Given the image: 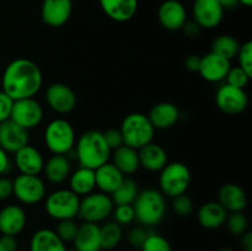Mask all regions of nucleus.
<instances>
[{
	"label": "nucleus",
	"instance_id": "obj_1",
	"mask_svg": "<svg viewBox=\"0 0 252 251\" xmlns=\"http://www.w3.org/2000/svg\"><path fill=\"white\" fill-rule=\"evenodd\" d=\"M43 75L39 66L27 58L10 62L1 76V88L14 101L34 97L41 90Z\"/></svg>",
	"mask_w": 252,
	"mask_h": 251
},
{
	"label": "nucleus",
	"instance_id": "obj_2",
	"mask_svg": "<svg viewBox=\"0 0 252 251\" xmlns=\"http://www.w3.org/2000/svg\"><path fill=\"white\" fill-rule=\"evenodd\" d=\"M75 157L79 166L97 169L111 159V149L103 139L102 132L86 130L76 139Z\"/></svg>",
	"mask_w": 252,
	"mask_h": 251
},
{
	"label": "nucleus",
	"instance_id": "obj_3",
	"mask_svg": "<svg viewBox=\"0 0 252 251\" xmlns=\"http://www.w3.org/2000/svg\"><path fill=\"white\" fill-rule=\"evenodd\" d=\"M132 206L135 219L143 226L158 225L166 213V199L160 189L145 188L138 192Z\"/></svg>",
	"mask_w": 252,
	"mask_h": 251
},
{
	"label": "nucleus",
	"instance_id": "obj_4",
	"mask_svg": "<svg viewBox=\"0 0 252 251\" xmlns=\"http://www.w3.org/2000/svg\"><path fill=\"white\" fill-rule=\"evenodd\" d=\"M120 130L122 133L123 144L137 150L152 143L155 135V128L148 115L140 112L126 116L121 123Z\"/></svg>",
	"mask_w": 252,
	"mask_h": 251
},
{
	"label": "nucleus",
	"instance_id": "obj_5",
	"mask_svg": "<svg viewBox=\"0 0 252 251\" xmlns=\"http://www.w3.org/2000/svg\"><path fill=\"white\" fill-rule=\"evenodd\" d=\"M75 142V129L65 118H54L46 126L44 143L52 154L66 155L74 149Z\"/></svg>",
	"mask_w": 252,
	"mask_h": 251
},
{
	"label": "nucleus",
	"instance_id": "obj_6",
	"mask_svg": "<svg viewBox=\"0 0 252 251\" xmlns=\"http://www.w3.org/2000/svg\"><path fill=\"white\" fill-rule=\"evenodd\" d=\"M159 187L164 196L174 198L179 194L186 193L191 184V171L184 162H167L160 170Z\"/></svg>",
	"mask_w": 252,
	"mask_h": 251
},
{
	"label": "nucleus",
	"instance_id": "obj_7",
	"mask_svg": "<svg viewBox=\"0 0 252 251\" xmlns=\"http://www.w3.org/2000/svg\"><path fill=\"white\" fill-rule=\"evenodd\" d=\"M80 197L69 188L56 189L46 197L44 209L56 220L75 219L79 213Z\"/></svg>",
	"mask_w": 252,
	"mask_h": 251
},
{
	"label": "nucleus",
	"instance_id": "obj_8",
	"mask_svg": "<svg viewBox=\"0 0 252 251\" xmlns=\"http://www.w3.org/2000/svg\"><path fill=\"white\" fill-rule=\"evenodd\" d=\"M115 204L110 194L103 192H91L80 198L78 217L86 223L98 224L112 214Z\"/></svg>",
	"mask_w": 252,
	"mask_h": 251
},
{
	"label": "nucleus",
	"instance_id": "obj_9",
	"mask_svg": "<svg viewBox=\"0 0 252 251\" xmlns=\"http://www.w3.org/2000/svg\"><path fill=\"white\" fill-rule=\"evenodd\" d=\"M12 194L24 204H37L46 198L47 187L38 175L20 174L12 180Z\"/></svg>",
	"mask_w": 252,
	"mask_h": 251
},
{
	"label": "nucleus",
	"instance_id": "obj_10",
	"mask_svg": "<svg viewBox=\"0 0 252 251\" xmlns=\"http://www.w3.org/2000/svg\"><path fill=\"white\" fill-rule=\"evenodd\" d=\"M10 120L30 130L39 126L43 120V107L34 97L16 100L12 105Z\"/></svg>",
	"mask_w": 252,
	"mask_h": 251
},
{
	"label": "nucleus",
	"instance_id": "obj_11",
	"mask_svg": "<svg viewBox=\"0 0 252 251\" xmlns=\"http://www.w3.org/2000/svg\"><path fill=\"white\" fill-rule=\"evenodd\" d=\"M216 103L219 110L226 115H239L248 107L249 97L245 89L235 88L225 83L217 90Z\"/></svg>",
	"mask_w": 252,
	"mask_h": 251
},
{
	"label": "nucleus",
	"instance_id": "obj_12",
	"mask_svg": "<svg viewBox=\"0 0 252 251\" xmlns=\"http://www.w3.org/2000/svg\"><path fill=\"white\" fill-rule=\"evenodd\" d=\"M193 21L201 29L212 30L220 25L224 17V9L218 0H194L192 5Z\"/></svg>",
	"mask_w": 252,
	"mask_h": 251
},
{
	"label": "nucleus",
	"instance_id": "obj_13",
	"mask_svg": "<svg viewBox=\"0 0 252 251\" xmlns=\"http://www.w3.org/2000/svg\"><path fill=\"white\" fill-rule=\"evenodd\" d=\"M46 102L56 113L66 115L75 108L76 95L66 84L53 83L46 90Z\"/></svg>",
	"mask_w": 252,
	"mask_h": 251
},
{
	"label": "nucleus",
	"instance_id": "obj_14",
	"mask_svg": "<svg viewBox=\"0 0 252 251\" xmlns=\"http://www.w3.org/2000/svg\"><path fill=\"white\" fill-rule=\"evenodd\" d=\"M73 12V0H43L41 19L51 27H61L69 21Z\"/></svg>",
	"mask_w": 252,
	"mask_h": 251
},
{
	"label": "nucleus",
	"instance_id": "obj_15",
	"mask_svg": "<svg viewBox=\"0 0 252 251\" xmlns=\"http://www.w3.org/2000/svg\"><path fill=\"white\" fill-rule=\"evenodd\" d=\"M158 20L165 30L179 31L187 21V10L179 0H165L158 10Z\"/></svg>",
	"mask_w": 252,
	"mask_h": 251
},
{
	"label": "nucleus",
	"instance_id": "obj_16",
	"mask_svg": "<svg viewBox=\"0 0 252 251\" xmlns=\"http://www.w3.org/2000/svg\"><path fill=\"white\" fill-rule=\"evenodd\" d=\"M29 130L20 127L11 120L0 123V148L6 153H16L29 144Z\"/></svg>",
	"mask_w": 252,
	"mask_h": 251
},
{
	"label": "nucleus",
	"instance_id": "obj_17",
	"mask_svg": "<svg viewBox=\"0 0 252 251\" xmlns=\"http://www.w3.org/2000/svg\"><path fill=\"white\" fill-rule=\"evenodd\" d=\"M26 212L21 206L7 204L0 209V233L2 235H19L26 226Z\"/></svg>",
	"mask_w": 252,
	"mask_h": 251
},
{
	"label": "nucleus",
	"instance_id": "obj_18",
	"mask_svg": "<svg viewBox=\"0 0 252 251\" xmlns=\"http://www.w3.org/2000/svg\"><path fill=\"white\" fill-rule=\"evenodd\" d=\"M230 68V61L213 52H209L206 56L202 57L201 68L198 73L208 83H220L225 80L226 74Z\"/></svg>",
	"mask_w": 252,
	"mask_h": 251
},
{
	"label": "nucleus",
	"instance_id": "obj_19",
	"mask_svg": "<svg viewBox=\"0 0 252 251\" xmlns=\"http://www.w3.org/2000/svg\"><path fill=\"white\" fill-rule=\"evenodd\" d=\"M15 165L20 174L39 175L43 171L44 159L42 153L33 145H25L15 153Z\"/></svg>",
	"mask_w": 252,
	"mask_h": 251
},
{
	"label": "nucleus",
	"instance_id": "obj_20",
	"mask_svg": "<svg viewBox=\"0 0 252 251\" xmlns=\"http://www.w3.org/2000/svg\"><path fill=\"white\" fill-rule=\"evenodd\" d=\"M101 9L107 17L116 22H127L135 16L138 0H98Z\"/></svg>",
	"mask_w": 252,
	"mask_h": 251
},
{
	"label": "nucleus",
	"instance_id": "obj_21",
	"mask_svg": "<svg viewBox=\"0 0 252 251\" xmlns=\"http://www.w3.org/2000/svg\"><path fill=\"white\" fill-rule=\"evenodd\" d=\"M148 118L155 129H169L180 118V110L172 102H159L150 110Z\"/></svg>",
	"mask_w": 252,
	"mask_h": 251
},
{
	"label": "nucleus",
	"instance_id": "obj_22",
	"mask_svg": "<svg viewBox=\"0 0 252 251\" xmlns=\"http://www.w3.org/2000/svg\"><path fill=\"white\" fill-rule=\"evenodd\" d=\"M218 202L228 213L244 212L248 206V197L243 187L236 184H225L219 188Z\"/></svg>",
	"mask_w": 252,
	"mask_h": 251
},
{
	"label": "nucleus",
	"instance_id": "obj_23",
	"mask_svg": "<svg viewBox=\"0 0 252 251\" xmlns=\"http://www.w3.org/2000/svg\"><path fill=\"white\" fill-rule=\"evenodd\" d=\"M138 155L140 166L152 172H159L169 162L166 150L154 142L138 149Z\"/></svg>",
	"mask_w": 252,
	"mask_h": 251
},
{
	"label": "nucleus",
	"instance_id": "obj_24",
	"mask_svg": "<svg viewBox=\"0 0 252 251\" xmlns=\"http://www.w3.org/2000/svg\"><path fill=\"white\" fill-rule=\"evenodd\" d=\"M47 181L53 185L63 184L71 174V162L68 155L53 154L44 162L43 171Z\"/></svg>",
	"mask_w": 252,
	"mask_h": 251
},
{
	"label": "nucleus",
	"instance_id": "obj_25",
	"mask_svg": "<svg viewBox=\"0 0 252 251\" xmlns=\"http://www.w3.org/2000/svg\"><path fill=\"white\" fill-rule=\"evenodd\" d=\"M125 175L112 164L107 161L103 165L95 169V181L96 187L106 194H112L122 184Z\"/></svg>",
	"mask_w": 252,
	"mask_h": 251
},
{
	"label": "nucleus",
	"instance_id": "obj_26",
	"mask_svg": "<svg viewBox=\"0 0 252 251\" xmlns=\"http://www.w3.org/2000/svg\"><path fill=\"white\" fill-rule=\"evenodd\" d=\"M228 212L218 201L202 204L197 212V220L206 229H218L225 223Z\"/></svg>",
	"mask_w": 252,
	"mask_h": 251
},
{
	"label": "nucleus",
	"instance_id": "obj_27",
	"mask_svg": "<svg viewBox=\"0 0 252 251\" xmlns=\"http://www.w3.org/2000/svg\"><path fill=\"white\" fill-rule=\"evenodd\" d=\"M73 244L74 249L78 251H100V225L84 221L79 225Z\"/></svg>",
	"mask_w": 252,
	"mask_h": 251
},
{
	"label": "nucleus",
	"instance_id": "obj_28",
	"mask_svg": "<svg viewBox=\"0 0 252 251\" xmlns=\"http://www.w3.org/2000/svg\"><path fill=\"white\" fill-rule=\"evenodd\" d=\"M112 164L122 172L125 176H129L138 171L140 167L138 150L123 144L111 153Z\"/></svg>",
	"mask_w": 252,
	"mask_h": 251
},
{
	"label": "nucleus",
	"instance_id": "obj_29",
	"mask_svg": "<svg viewBox=\"0 0 252 251\" xmlns=\"http://www.w3.org/2000/svg\"><path fill=\"white\" fill-rule=\"evenodd\" d=\"M69 189L79 197H84L91 193L96 188L95 170L89 167L79 166L78 169L71 171L69 176Z\"/></svg>",
	"mask_w": 252,
	"mask_h": 251
},
{
	"label": "nucleus",
	"instance_id": "obj_30",
	"mask_svg": "<svg viewBox=\"0 0 252 251\" xmlns=\"http://www.w3.org/2000/svg\"><path fill=\"white\" fill-rule=\"evenodd\" d=\"M30 251H66V248L65 243L57 235L56 230L43 228L32 235Z\"/></svg>",
	"mask_w": 252,
	"mask_h": 251
},
{
	"label": "nucleus",
	"instance_id": "obj_31",
	"mask_svg": "<svg viewBox=\"0 0 252 251\" xmlns=\"http://www.w3.org/2000/svg\"><path fill=\"white\" fill-rule=\"evenodd\" d=\"M239 48H240V43L235 37L230 34H220L212 42L211 52L231 62V59L236 58Z\"/></svg>",
	"mask_w": 252,
	"mask_h": 251
},
{
	"label": "nucleus",
	"instance_id": "obj_32",
	"mask_svg": "<svg viewBox=\"0 0 252 251\" xmlns=\"http://www.w3.org/2000/svg\"><path fill=\"white\" fill-rule=\"evenodd\" d=\"M137 182L130 177H125L122 184L118 186V188L111 194V198L115 206L120 204H133L135 197L138 194Z\"/></svg>",
	"mask_w": 252,
	"mask_h": 251
},
{
	"label": "nucleus",
	"instance_id": "obj_33",
	"mask_svg": "<svg viewBox=\"0 0 252 251\" xmlns=\"http://www.w3.org/2000/svg\"><path fill=\"white\" fill-rule=\"evenodd\" d=\"M122 228L116 221H108L100 226L101 250L115 249L122 240Z\"/></svg>",
	"mask_w": 252,
	"mask_h": 251
},
{
	"label": "nucleus",
	"instance_id": "obj_34",
	"mask_svg": "<svg viewBox=\"0 0 252 251\" xmlns=\"http://www.w3.org/2000/svg\"><path fill=\"white\" fill-rule=\"evenodd\" d=\"M231 235L241 236L248 231V218L243 212H233L228 213L226 220L224 223Z\"/></svg>",
	"mask_w": 252,
	"mask_h": 251
},
{
	"label": "nucleus",
	"instance_id": "obj_35",
	"mask_svg": "<svg viewBox=\"0 0 252 251\" xmlns=\"http://www.w3.org/2000/svg\"><path fill=\"white\" fill-rule=\"evenodd\" d=\"M140 249L142 251H172L169 241L157 233H148L147 239Z\"/></svg>",
	"mask_w": 252,
	"mask_h": 251
},
{
	"label": "nucleus",
	"instance_id": "obj_36",
	"mask_svg": "<svg viewBox=\"0 0 252 251\" xmlns=\"http://www.w3.org/2000/svg\"><path fill=\"white\" fill-rule=\"evenodd\" d=\"M79 225L74 219H65V220L58 221L56 233L63 243H73L78 233Z\"/></svg>",
	"mask_w": 252,
	"mask_h": 251
},
{
	"label": "nucleus",
	"instance_id": "obj_37",
	"mask_svg": "<svg viewBox=\"0 0 252 251\" xmlns=\"http://www.w3.org/2000/svg\"><path fill=\"white\" fill-rule=\"evenodd\" d=\"M251 76L246 73L245 70L240 68V66H231L229 69L228 74H226V84L231 86H235V88L245 89L249 85V81H250Z\"/></svg>",
	"mask_w": 252,
	"mask_h": 251
},
{
	"label": "nucleus",
	"instance_id": "obj_38",
	"mask_svg": "<svg viewBox=\"0 0 252 251\" xmlns=\"http://www.w3.org/2000/svg\"><path fill=\"white\" fill-rule=\"evenodd\" d=\"M172 208L177 216L189 217L193 212L194 204L191 197L187 196L186 193H182L172 198Z\"/></svg>",
	"mask_w": 252,
	"mask_h": 251
},
{
	"label": "nucleus",
	"instance_id": "obj_39",
	"mask_svg": "<svg viewBox=\"0 0 252 251\" xmlns=\"http://www.w3.org/2000/svg\"><path fill=\"white\" fill-rule=\"evenodd\" d=\"M236 58H238L239 66H240L243 70H245L246 73L252 78V42L248 41L245 43L240 44V48H239L238 54H236Z\"/></svg>",
	"mask_w": 252,
	"mask_h": 251
},
{
	"label": "nucleus",
	"instance_id": "obj_40",
	"mask_svg": "<svg viewBox=\"0 0 252 251\" xmlns=\"http://www.w3.org/2000/svg\"><path fill=\"white\" fill-rule=\"evenodd\" d=\"M112 214L115 217L116 223L120 224V225H127V224H130L135 219L134 209H133L132 204L115 206Z\"/></svg>",
	"mask_w": 252,
	"mask_h": 251
},
{
	"label": "nucleus",
	"instance_id": "obj_41",
	"mask_svg": "<svg viewBox=\"0 0 252 251\" xmlns=\"http://www.w3.org/2000/svg\"><path fill=\"white\" fill-rule=\"evenodd\" d=\"M102 135L106 144H107L108 148L111 149V152H113L115 149H117V148L122 147L123 145V137L120 129L110 128V129L105 130V132L102 133Z\"/></svg>",
	"mask_w": 252,
	"mask_h": 251
},
{
	"label": "nucleus",
	"instance_id": "obj_42",
	"mask_svg": "<svg viewBox=\"0 0 252 251\" xmlns=\"http://www.w3.org/2000/svg\"><path fill=\"white\" fill-rule=\"evenodd\" d=\"M12 105H14V100L2 90L0 91V123L10 120Z\"/></svg>",
	"mask_w": 252,
	"mask_h": 251
},
{
	"label": "nucleus",
	"instance_id": "obj_43",
	"mask_svg": "<svg viewBox=\"0 0 252 251\" xmlns=\"http://www.w3.org/2000/svg\"><path fill=\"white\" fill-rule=\"evenodd\" d=\"M148 236V231L142 226H135V228L130 229L128 233V243L134 248H142L143 243L145 241Z\"/></svg>",
	"mask_w": 252,
	"mask_h": 251
},
{
	"label": "nucleus",
	"instance_id": "obj_44",
	"mask_svg": "<svg viewBox=\"0 0 252 251\" xmlns=\"http://www.w3.org/2000/svg\"><path fill=\"white\" fill-rule=\"evenodd\" d=\"M12 196V180L9 177L0 176V201L10 198Z\"/></svg>",
	"mask_w": 252,
	"mask_h": 251
},
{
	"label": "nucleus",
	"instance_id": "obj_45",
	"mask_svg": "<svg viewBox=\"0 0 252 251\" xmlns=\"http://www.w3.org/2000/svg\"><path fill=\"white\" fill-rule=\"evenodd\" d=\"M201 56H198V54H191V56L187 57L186 61H185V65H186L187 70L193 71V73H198L199 68H201Z\"/></svg>",
	"mask_w": 252,
	"mask_h": 251
},
{
	"label": "nucleus",
	"instance_id": "obj_46",
	"mask_svg": "<svg viewBox=\"0 0 252 251\" xmlns=\"http://www.w3.org/2000/svg\"><path fill=\"white\" fill-rule=\"evenodd\" d=\"M0 243L4 248V251H17V248H19L16 236L1 235L0 236Z\"/></svg>",
	"mask_w": 252,
	"mask_h": 251
},
{
	"label": "nucleus",
	"instance_id": "obj_47",
	"mask_svg": "<svg viewBox=\"0 0 252 251\" xmlns=\"http://www.w3.org/2000/svg\"><path fill=\"white\" fill-rule=\"evenodd\" d=\"M181 30L184 31V33L186 34L187 37H189V38H194V37H197L199 33H201L202 29L194 21H186V24L182 26Z\"/></svg>",
	"mask_w": 252,
	"mask_h": 251
},
{
	"label": "nucleus",
	"instance_id": "obj_48",
	"mask_svg": "<svg viewBox=\"0 0 252 251\" xmlns=\"http://www.w3.org/2000/svg\"><path fill=\"white\" fill-rule=\"evenodd\" d=\"M10 166H11V162H10L9 153L0 148V176L9 171Z\"/></svg>",
	"mask_w": 252,
	"mask_h": 251
},
{
	"label": "nucleus",
	"instance_id": "obj_49",
	"mask_svg": "<svg viewBox=\"0 0 252 251\" xmlns=\"http://www.w3.org/2000/svg\"><path fill=\"white\" fill-rule=\"evenodd\" d=\"M243 248L245 249V251H252V233L251 231H246L245 234H243Z\"/></svg>",
	"mask_w": 252,
	"mask_h": 251
},
{
	"label": "nucleus",
	"instance_id": "obj_50",
	"mask_svg": "<svg viewBox=\"0 0 252 251\" xmlns=\"http://www.w3.org/2000/svg\"><path fill=\"white\" fill-rule=\"evenodd\" d=\"M219 4L223 6V9H234V7H236L239 5V1L238 0H218Z\"/></svg>",
	"mask_w": 252,
	"mask_h": 251
},
{
	"label": "nucleus",
	"instance_id": "obj_51",
	"mask_svg": "<svg viewBox=\"0 0 252 251\" xmlns=\"http://www.w3.org/2000/svg\"><path fill=\"white\" fill-rule=\"evenodd\" d=\"M238 1H239V4L244 5V6H248V7H250L252 5V0H238Z\"/></svg>",
	"mask_w": 252,
	"mask_h": 251
},
{
	"label": "nucleus",
	"instance_id": "obj_52",
	"mask_svg": "<svg viewBox=\"0 0 252 251\" xmlns=\"http://www.w3.org/2000/svg\"><path fill=\"white\" fill-rule=\"evenodd\" d=\"M218 251H234V250H230V249H220V250Z\"/></svg>",
	"mask_w": 252,
	"mask_h": 251
},
{
	"label": "nucleus",
	"instance_id": "obj_53",
	"mask_svg": "<svg viewBox=\"0 0 252 251\" xmlns=\"http://www.w3.org/2000/svg\"><path fill=\"white\" fill-rule=\"evenodd\" d=\"M0 251H4V248H2V245H1V243H0Z\"/></svg>",
	"mask_w": 252,
	"mask_h": 251
},
{
	"label": "nucleus",
	"instance_id": "obj_54",
	"mask_svg": "<svg viewBox=\"0 0 252 251\" xmlns=\"http://www.w3.org/2000/svg\"><path fill=\"white\" fill-rule=\"evenodd\" d=\"M66 251H78V250H75V249H71V250H66Z\"/></svg>",
	"mask_w": 252,
	"mask_h": 251
}]
</instances>
